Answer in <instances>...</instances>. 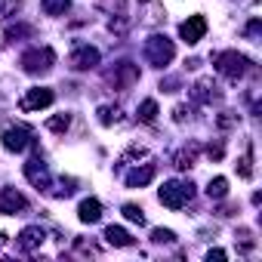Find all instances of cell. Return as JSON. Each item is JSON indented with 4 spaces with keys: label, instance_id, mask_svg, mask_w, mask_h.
<instances>
[{
    "label": "cell",
    "instance_id": "obj_14",
    "mask_svg": "<svg viewBox=\"0 0 262 262\" xmlns=\"http://www.w3.org/2000/svg\"><path fill=\"white\" fill-rule=\"evenodd\" d=\"M151 179H155V167L145 164L142 170H133V173L126 176V185H129V188H142V185H148Z\"/></svg>",
    "mask_w": 262,
    "mask_h": 262
},
{
    "label": "cell",
    "instance_id": "obj_19",
    "mask_svg": "<svg viewBox=\"0 0 262 262\" xmlns=\"http://www.w3.org/2000/svg\"><path fill=\"white\" fill-rule=\"evenodd\" d=\"M68 126H71V114H56V117L47 120V129H53V133H62Z\"/></svg>",
    "mask_w": 262,
    "mask_h": 262
},
{
    "label": "cell",
    "instance_id": "obj_17",
    "mask_svg": "<svg viewBox=\"0 0 262 262\" xmlns=\"http://www.w3.org/2000/svg\"><path fill=\"white\" fill-rule=\"evenodd\" d=\"M207 194H210V198H216V201H219V198H225V194H228V179H225V176H216V179H210V185H207Z\"/></svg>",
    "mask_w": 262,
    "mask_h": 262
},
{
    "label": "cell",
    "instance_id": "obj_6",
    "mask_svg": "<svg viewBox=\"0 0 262 262\" xmlns=\"http://www.w3.org/2000/svg\"><path fill=\"white\" fill-rule=\"evenodd\" d=\"M53 90L47 86H37V90H28L25 99H22V111H40V108H50L53 105Z\"/></svg>",
    "mask_w": 262,
    "mask_h": 262
},
{
    "label": "cell",
    "instance_id": "obj_5",
    "mask_svg": "<svg viewBox=\"0 0 262 262\" xmlns=\"http://www.w3.org/2000/svg\"><path fill=\"white\" fill-rule=\"evenodd\" d=\"M34 145V139H31V129L28 126H10V129H4V148L7 151H25V148H31Z\"/></svg>",
    "mask_w": 262,
    "mask_h": 262
},
{
    "label": "cell",
    "instance_id": "obj_11",
    "mask_svg": "<svg viewBox=\"0 0 262 262\" xmlns=\"http://www.w3.org/2000/svg\"><path fill=\"white\" fill-rule=\"evenodd\" d=\"M43 237H47V231H43L40 225H28V228L19 234V250H25V253H34V250L43 244Z\"/></svg>",
    "mask_w": 262,
    "mask_h": 262
},
{
    "label": "cell",
    "instance_id": "obj_9",
    "mask_svg": "<svg viewBox=\"0 0 262 262\" xmlns=\"http://www.w3.org/2000/svg\"><path fill=\"white\" fill-rule=\"evenodd\" d=\"M25 207H28V201H25V194H19L16 188H4V191H0V216L19 213V210H25Z\"/></svg>",
    "mask_w": 262,
    "mask_h": 262
},
{
    "label": "cell",
    "instance_id": "obj_10",
    "mask_svg": "<svg viewBox=\"0 0 262 262\" xmlns=\"http://www.w3.org/2000/svg\"><path fill=\"white\" fill-rule=\"evenodd\" d=\"M25 176H28L31 185H37V188H50V170H47L43 161H28V164H25Z\"/></svg>",
    "mask_w": 262,
    "mask_h": 262
},
{
    "label": "cell",
    "instance_id": "obj_20",
    "mask_svg": "<svg viewBox=\"0 0 262 262\" xmlns=\"http://www.w3.org/2000/svg\"><path fill=\"white\" fill-rule=\"evenodd\" d=\"M99 120H102L105 126H111V123H117V120H120V108H111V105H102V108H99Z\"/></svg>",
    "mask_w": 262,
    "mask_h": 262
},
{
    "label": "cell",
    "instance_id": "obj_26",
    "mask_svg": "<svg viewBox=\"0 0 262 262\" xmlns=\"http://www.w3.org/2000/svg\"><path fill=\"white\" fill-rule=\"evenodd\" d=\"M207 155H210L213 161H219V158H222V145H210V148H207Z\"/></svg>",
    "mask_w": 262,
    "mask_h": 262
},
{
    "label": "cell",
    "instance_id": "obj_13",
    "mask_svg": "<svg viewBox=\"0 0 262 262\" xmlns=\"http://www.w3.org/2000/svg\"><path fill=\"white\" fill-rule=\"evenodd\" d=\"M111 80H114L117 86H126V83L139 80V68L129 65V62H120V65H117V74H111Z\"/></svg>",
    "mask_w": 262,
    "mask_h": 262
},
{
    "label": "cell",
    "instance_id": "obj_3",
    "mask_svg": "<svg viewBox=\"0 0 262 262\" xmlns=\"http://www.w3.org/2000/svg\"><path fill=\"white\" fill-rule=\"evenodd\" d=\"M158 198H161V204L164 207H170V210H182L191 198H194V188H191V182H164V188L158 191Z\"/></svg>",
    "mask_w": 262,
    "mask_h": 262
},
{
    "label": "cell",
    "instance_id": "obj_24",
    "mask_svg": "<svg viewBox=\"0 0 262 262\" xmlns=\"http://www.w3.org/2000/svg\"><path fill=\"white\" fill-rule=\"evenodd\" d=\"M151 237H155L158 244H173V241H176V234H173L170 228H155V231H151Z\"/></svg>",
    "mask_w": 262,
    "mask_h": 262
},
{
    "label": "cell",
    "instance_id": "obj_12",
    "mask_svg": "<svg viewBox=\"0 0 262 262\" xmlns=\"http://www.w3.org/2000/svg\"><path fill=\"white\" fill-rule=\"evenodd\" d=\"M77 219H80V222H86V225L99 222V219H102V204H99L96 198H83V201H80V207H77Z\"/></svg>",
    "mask_w": 262,
    "mask_h": 262
},
{
    "label": "cell",
    "instance_id": "obj_27",
    "mask_svg": "<svg viewBox=\"0 0 262 262\" xmlns=\"http://www.w3.org/2000/svg\"><path fill=\"white\" fill-rule=\"evenodd\" d=\"M207 259H210V262H213V259H216V262H222V259H225V253H222V250H210V253H207Z\"/></svg>",
    "mask_w": 262,
    "mask_h": 262
},
{
    "label": "cell",
    "instance_id": "obj_15",
    "mask_svg": "<svg viewBox=\"0 0 262 262\" xmlns=\"http://www.w3.org/2000/svg\"><path fill=\"white\" fill-rule=\"evenodd\" d=\"M105 241H108L111 247H133V237H129L120 225H108V228H105Z\"/></svg>",
    "mask_w": 262,
    "mask_h": 262
},
{
    "label": "cell",
    "instance_id": "obj_2",
    "mask_svg": "<svg viewBox=\"0 0 262 262\" xmlns=\"http://www.w3.org/2000/svg\"><path fill=\"white\" fill-rule=\"evenodd\" d=\"M213 65H216V71H219V74H225L228 80H237V77H244V74H247L250 59H247V56H241V53H234V50H228V53H216V56H213Z\"/></svg>",
    "mask_w": 262,
    "mask_h": 262
},
{
    "label": "cell",
    "instance_id": "obj_18",
    "mask_svg": "<svg viewBox=\"0 0 262 262\" xmlns=\"http://www.w3.org/2000/svg\"><path fill=\"white\" fill-rule=\"evenodd\" d=\"M43 13L47 16H65V10L71 7V0H43Z\"/></svg>",
    "mask_w": 262,
    "mask_h": 262
},
{
    "label": "cell",
    "instance_id": "obj_21",
    "mask_svg": "<svg viewBox=\"0 0 262 262\" xmlns=\"http://www.w3.org/2000/svg\"><path fill=\"white\" fill-rule=\"evenodd\" d=\"M173 161H176V167H179V170H188V167H194V148H182V151H179Z\"/></svg>",
    "mask_w": 262,
    "mask_h": 262
},
{
    "label": "cell",
    "instance_id": "obj_25",
    "mask_svg": "<svg viewBox=\"0 0 262 262\" xmlns=\"http://www.w3.org/2000/svg\"><path fill=\"white\" fill-rule=\"evenodd\" d=\"M237 173H241V179H253V167H250V155H244V158L237 161Z\"/></svg>",
    "mask_w": 262,
    "mask_h": 262
},
{
    "label": "cell",
    "instance_id": "obj_28",
    "mask_svg": "<svg viewBox=\"0 0 262 262\" xmlns=\"http://www.w3.org/2000/svg\"><path fill=\"white\" fill-rule=\"evenodd\" d=\"M4 244H7V234H4V231H0V247H4Z\"/></svg>",
    "mask_w": 262,
    "mask_h": 262
},
{
    "label": "cell",
    "instance_id": "obj_8",
    "mask_svg": "<svg viewBox=\"0 0 262 262\" xmlns=\"http://www.w3.org/2000/svg\"><path fill=\"white\" fill-rule=\"evenodd\" d=\"M96 65H99V50H96V47H77V50L71 53V68L90 71V68H96Z\"/></svg>",
    "mask_w": 262,
    "mask_h": 262
},
{
    "label": "cell",
    "instance_id": "obj_1",
    "mask_svg": "<svg viewBox=\"0 0 262 262\" xmlns=\"http://www.w3.org/2000/svg\"><path fill=\"white\" fill-rule=\"evenodd\" d=\"M173 56H176V47H173V40H170L167 34H155V37L145 40V59H148L155 68L170 65Z\"/></svg>",
    "mask_w": 262,
    "mask_h": 262
},
{
    "label": "cell",
    "instance_id": "obj_23",
    "mask_svg": "<svg viewBox=\"0 0 262 262\" xmlns=\"http://www.w3.org/2000/svg\"><path fill=\"white\" fill-rule=\"evenodd\" d=\"M210 86H213L210 80H201V83L194 86V96H198L201 102H210V96H216V93H210Z\"/></svg>",
    "mask_w": 262,
    "mask_h": 262
},
{
    "label": "cell",
    "instance_id": "obj_7",
    "mask_svg": "<svg viewBox=\"0 0 262 262\" xmlns=\"http://www.w3.org/2000/svg\"><path fill=\"white\" fill-rule=\"evenodd\" d=\"M204 34H207V19H204V16H191L188 22L179 25V37H182L185 43H198Z\"/></svg>",
    "mask_w": 262,
    "mask_h": 262
},
{
    "label": "cell",
    "instance_id": "obj_4",
    "mask_svg": "<svg viewBox=\"0 0 262 262\" xmlns=\"http://www.w3.org/2000/svg\"><path fill=\"white\" fill-rule=\"evenodd\" d=\"M53 62H56V53L50 47H34V50H28L22 56V68L28 74H43V71L53 68Z\"/></svg>",
    "mask_w": 262,
    "mask_h": 262
},
{
    "label": "cell",
    "instance_id": "obj_16",
    "mask_svg": "<svg viewBox=\"0 0 262 262\" xmlns=\"http://www.w3.org/2000/svg\"><path fill=\"white\" fill-rule=\"evenodd\" d=\"M139 120H142V123H155V120H158V102H155V99H145V102L139 105Z\"/></svg>",
    "mask_w": 262,
    "mask_h": 262
},
{
    "label": "cell",
    "instance_id": "obj_22",
    "mask_svg": "<svg viewBox=\"0 0 262 262\" xmlns=\"http://www.w3.org/2000/svg\"><path fill=\"white\" fill-rule=\"evenodd\" d=\"M123 216H126L129 222H139V225H145V216H142V207H136V204H123Z\"/></svg>",
    "mask_w": 262,
    "mask_h": 262
}]
</instances>
